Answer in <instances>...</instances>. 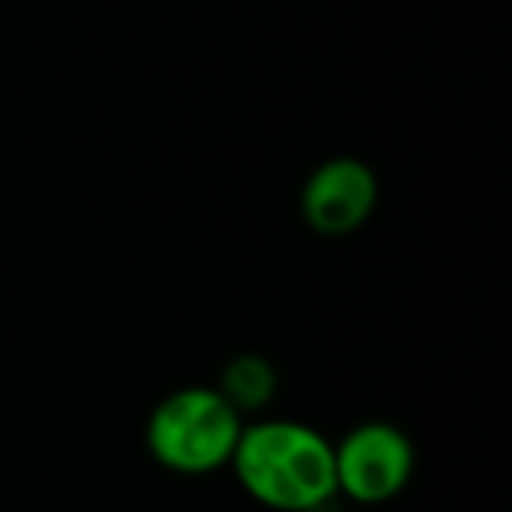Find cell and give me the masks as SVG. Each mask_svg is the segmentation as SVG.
Listing matches in <instances>:
<instances>
[{
  "label": "cell",
  "mask_w": 512,
  "mask_h": 512,
  "mask_svg": "<svg viewBox=\"0 0 512 512\" xmlns=\"http://www.w3.org/2000/svg\"><path fill=\"white\" fill-rule=\"evenodd\" d=\"M249 498L278 512H320L337 498L334 442L288 418L242 425L228 460Z\"/></svg>",
  "instance_id": "cell-1"
},
{
  "label": "cell",
  "mask_w": 512,
  "mask_h": 512,
  "mask_svg": "<svg viewBox=\"0 0 512 512\" xmlns=\"http://www.w3.org/2000/svg\"><path fill=\"white\" fill-rule=\"evenodd\" d=\"M242 435V414L218 386H183L148 414V453L176 474H214L228 467Z\"/></svg>",
  "instance_id": "cell-2"
},
{
  "label": "cell",
  "mask_w": 512,
  "mask_h": 512,
  "mask_svg": "<svg viewBox=\"0 0 512 512\" xmlns=\"http://www.w3.org/2000/svg\"><path fill=\"white\" fill-rule=\"evenodd\" d=\"M414 474V446L390 421H362L334 446L337 495L358 505L397 498Z\"/></svg>",
  "instance_id": "cell-3"
},
{
  "label": "cell",
  "mask_w": 512,
  "mask_h": 512,
  "mask_svg": "<svg viewBox=\"0 0 512 512\" xmlns=\"http://www.w3.org/2000/svg\"><path fill=\"white\" fill-rule=\"evenodd\" d=\"M379 204V179L369 162L337 155L320 162L302 183V218L316 235L341 239L372 218Z\"/></svg>",
  "instance_id": "cell-4"
},
{
  "label": "cell",
  "mask_w": 512,
  "mask_h": 512,
  "mask_svg": "<svg viewBox=\"0 0 512 512\" xmlns=\"http://www.w3.org/2000/svg\"><path fill=\"white\" fill-rule=\"evenodd\" d=\"M274 390H278V372L260 355L232 358V362L225 365V372H221V383H218V393L239 414H253V411H260V407H267Z\"/></svg>",
  "instance_id": "cell-5"
}]
</instances>
